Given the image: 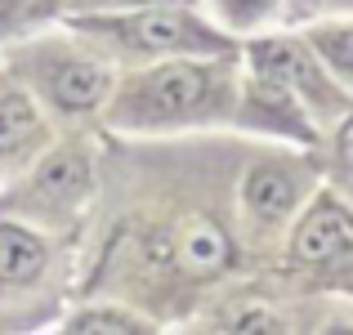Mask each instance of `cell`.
<instances>
[{
	"label": "cell",
	"mask_w": 353,
	"mask_h": 335,
	"mask_svg": "<svg viewBox=\"0 0 353 335\" xmlns=\"http://www.w3.org/2000/svg\"><path fill=\"white\" fill-rule=\"evenodd\" d=\"M59 139V125L5 68H0V183L23 174Z\"/></svg>",
	"instance_id": "cell-6"
},
{
	"label": "cell",
	"mask_w": 353,
	"mask_h": 335,
	"mask_svg": "<svg viewBox=\"0 0 353 335\" xmlns=\"http://www.w3.org/2000/svg\"><path fill=\"white\" fill-rule=\"evenodd\" d=\"M237 54H174L121 68L99 130L108 134H183L237 108Z\"/></svg>",
	"instance_id": "cell-1"
},
{
	"label": "cell",
	"mask_w": 353,
	"mask_h": 335,
	"mask_svg": "<svg viewBox=\"0 0 353 335\" xmlns=\"http://www.w3.org/2000/svg\"><path fill=\"white\" fill-rule=\"evenodd\" d=\"M340 161H345V170L353 174V116L345 121V130H340Z\"/></svg>",
	"instance_id": "cell-15"
},
{
	"label": "cell",
	"mask_w": 353,
	"mask_h": 335,
	"mask_svg": "<svg viewBox=\"0 0 353 335\" xmlns=\"http://www.w3.org/2000/svg\"><path fill=\"white\" fill-rule=\"evenodd\" d=\"M295 206H300V183L286 165L259 161L241 174V210L255 223H282Z\"/></svg>",
	"instance_id": "cell-9"
},
{
	"label": "cell",
	"mask_w": 353,
	"mask_h": 335,
	"mask_svg": "<svg viewBox=\"0 0 353 335\" xmlns=\"http://www.w3.org/2000/svg\"><path fill=\"white\" fill-rule=\"evenodd\" d=\"M353 241V223L340 206H331V201H322V206H313L309 215L300 219V228H295L291 237V259L295 264H331L336 255H345Z\"/></svg>",
	"instance_id": "cell-10"
},
{
	"label": "cell",
	"mask_w": 353,
	"mask_h": 335,
	"mask_svg": "<svg viewBox=\"0 0 353 335\" xmlns=\"http://www.w3.org/2000/svg\"><path fill=\"white\" fill-rule=\"evenodd\" d=\"M246 59H250V72H259V77L286 85L295 99H309V103H318V108L331 103L327 81L313 72L309 54H304L295 41H277V36H273V41H250L246 45Z\"/></svg>",
	"instance_id": "cell-7"
},
{
	"label": "cell",
	"mask_w": 353,
	"mask_h": 335,
	"mask_svg": "<svg viewBox=\"0 0 353 335\" xmlns=\"http://www.w3.org/2000/svg\"><path fill=\"white\" fill-rule=\"evenodd\" d=\"M210 5H215V14L224 18L228 27H250V23H259L277 0H210Z\"/></svg>",
	"instance_id": "cell-13"
},
{
	"label": "cell",
	"mask_w": 353,
	"mask_h": 335,
	"mask_svg": "<svg viewBox=\"0 0 353 335\" xmlns=\"http://www.w3.org/2000/svg\"><path fill=\"white\" fill-rule=\"evenodd\" d=\"M309 45L322 54L331 72H340L345 81H353V23H322L309 32Z\"/></svg>",
	"instance_id": "cell-11"
},
{
	"label": "cell",
	"mask_w": 353,
	"mask_h": 335,
	"mask_svg": "<svg viewBox=\"0 0 353 335\" xmlns=\"http://www.w3.org/2000/svg\"><path fill=\"white\" fill-rule=\"evenodd\" d=\"M5 72L36 99L59 130H90L103 121V108L117 85V59H108L94 41L72 32L63 18H45L41 27L0 45Z\"/></svg>",
	"instance_id": "cell-2"
},
{
	"label": "cell",
	"mask_w": 353,
	"mask_h": 335,
	"mask_svg": "<svg viewBox=\"0 0 353 335\" xmlns=\"http://www.w3.org/2000/svg\"><path fill=\"white\" fill-rule=\"evenodd\" d=\"M59 9H63V0H36V14L41 18H59Z\"/></svg>",
	"instance_id": "cell-16"
},
{
	"label": "cell",
	"mask_w": 353,
	"mask_h": 335,
	"mask_svg": "<svg viewBox=\"0 0 353 335\" xmlns=\"http://www.w3.org/2000/svg\"><path fill=\"white\" fill-rule=\"evenodd\" d=\"M143 5H197V0H63L59 14H108V9H143Z\"/></svg>",
	"instance_id": "cell-14"
},
{
	"label": "cell",
	"mask_w": 353,
	"mask_h": 335,
	"mask_svg": "<svg viewBox=\"0 0 353 335\" xmlns=\"http://www.w3.org/2000/svg\"><path fill=\"white\" fill-rule=\"evenodd\" d=\"M81 237L0 215V331H54L77 300Z\"/></svg>",
	"instance_id": "cell-3"
},
{
	"label": "cell",
	"mask_w": 353,
	"mask_h": 335,
	"mask_svg": "<svg viewBox=\"0 0 353 335\" xmlns=\"http://www.w3.org/2000/svg\"><path fill=\"white\" fill-rule=\"evenodd\" d=\"M72 32L94 41L117 68H139L174 54H237V36L197 14V5H143L108 14H59Z\"/></svg>",
	"instance_id": "cell-5"
},
{
	"label": "cell",
	"mask_w": 353,
	"mask_h": 335,
	"mask_svg": "<svg viewBox=\"0 0 353 335\" xmlns=\"http://www.w3.org/2000/svg\"><path fill=\"white\" fill-rule=\"evenodd\" d=\"M99 156H103L99 125L59 130V139L23 174L0 183V215L27 219L63 237H85L99 201Z\"/></svg>",
	"instance_id": "cell-4"
},
{
	"label": "cell",
	"mask_w": 353,
	"mask_h": 335,
	"mask_svg": "<svg viewBox=\"0 0 353 335\" xmlns=\"http://www.w3.org/2000/svg\"><path fill=\"white\" fill-rule=\"evenodd\" d=\"M45 18L36 14V0H0V45L14 41V36L41 27Z\"/></svg>",
	"instance_id": "cell-12"
},
{
	"label": "cell",
	"mask_w": 353,
	"mask_h": 335,
	"mask_svg": "<svg viewBox=\"0 0 353 335\" xmlns=\"http://www.w3.org/2000/svg\"><path fill=\"white\" fill-rule=\"evenodd\" d=\"M63 335H152L157 322L148 313L130 309L121 300H103V295H85V300H72L68 313L59 318Z\"/></svg>",
	"instance_id": "cell-8"
},
{
	"label": "cell",
	"mask_w": 353,
	"mask_h": 335,
	"mask_svg": "<svg viewBox=\"0 0 353 335\" xmlns=\"http://www.w3.org/2000/svg\"><path fill=\"white\" fill-rule=\"evenodd\" d=\"M0 68H5V63H0Z\"/></svg>",
	"instance_id": "cell-17"
}]
</instances>
